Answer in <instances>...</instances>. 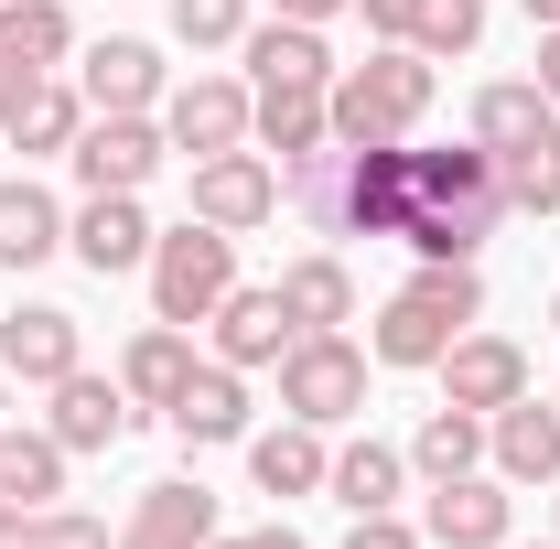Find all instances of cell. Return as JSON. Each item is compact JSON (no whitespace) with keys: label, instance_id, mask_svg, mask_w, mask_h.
<instances>
[{"label":"cell","instance_id":"6da1fadb","mask_svg":"<svg viewBox=\"0 0 560 549\" xmlns=\"http://www.w3.org/2000/svg\"><path fill=\"white\" fill-rule=\"evenodd\" d=\"M280 195L324 237H399V215H410V151L399 140H335V151L291 162Z\"/></svg>","mask_w":560,"mask_h":549},{"label":"cell","instance_id":"7a4b0ae2","mask_svg":"<svg viewBox=\"0 0 560 549\" xmlns=\"http://www.w3.org/2000/svg\"><path fill=\"white\" fill-rule=\"evenodd\" d=\"M495 226H506V184H495V151H410V215H399V237H410L420 259H475Z\"/></svg>","mask_w":560,"mask_h":549},{"label":"cell","instance_id":"3957f363","mask_svg":"<svg viewBox=\"0 0 560 549\" xmlns=\"http://www.w3.org/2000/svg\"><path fill=\"white\" fill-rule=\"evenodd\" d=\"M420 108H431V66H420V44H388V55H366L324 86V119L335 140H410Z\"/></svg>","mask_w":560,"mask_h":549},{"label":"cell","instance_id":"277c9868","mask_svg":"<svg viewBox=\"0 0 560 549\" xmlns=\"http://www.w3.org/2000/svg\"><path fill=\"white\" fill-rule=\"evenodd\" d=\"M226 291H237V237H226V226L184 215L173 237H151V313H162V324H184V335H195Z\"/></svg>","mask_w":560,"mask_h":549},{"label":"cell","instance_id":"5b68a950","mask_svg":"<svg viewBox=\"0 0 560 549\" xmlns=\"http://www.w3.org/2000/svg\"><path fill=\"white\" fill-rule=\"evenodd\" d=\"M280 410L313 420V431L355 420V410H366V344H346V335H291V355H280Z\"/></svg>","mask_w":560,"mask_h":549},{"label":"cell","instance_id":"8992f818","mask_svg":"<svg viewBox=\"0 0 560 549\" xmlns=\"http://www.w3.org/2000/svg\"><path fill=\"white\" fill-rule=\"evenodd\" d=\"M66 162H75V184H86V195H140V184L162 173V130H151L140 108H119V119H86Z\"/></svg>","mask_w":560,"mask_h":549},{"label":"cell","instance_id":"52a82bcc","mask_svg":"<svg viewBox=\"0 0 560 549\" xmlns=\"http://www.w3.org/2000/svg\"><path fill=\"white\" fill-rule=\"evenodd\" d=\"M442 399L453 410H506V399H528V355L506 335H453V355H442Z\"/></svg>","mask_w":560,"mask_h":549},{"label":"cell","instance_id":"ba28073f","mask_svg":"<svg viewBox=\"0 0 560 549\" xmlns=\"http://www.w3.org/2000/svg\"><path fill=\"white\" fill-rule=\"evenodd\" d=\"M248 119H259V97H248L237 75H195V86L173 97V119H162V140L206 162V151H237V140H248Z\"/></svg>","mask_w":560,"mask_h":549},{"label":"cell","instance_id":"9c48e42d","mask_svg":"<svg viewBox=\"0 0 560 549\" xmlns=\"http://www.w3.org/2000/svg\"><path fill=\"white\" fill-rule=\"evenodd\" d=\"M270 206H280V173L259 151H206V162H195V215H206V226L237 237V226H259Z\"/></svg>","mask_w":560,"mask_h":549},{"label":"cell","instance_id":"30bf717a","mask_svg":"<svg viewBox=\"0 0 560 549\" xmlns=\"http://www.w3.org/2000/svg\"><path fill=\"white\" fill-rule=\"evenodd\" d=\"M506 528H517V495H506L495 475L431 484V539H442V549H506Z\"/></svg>","mask_w":560,"mask_h":549},{"label":"cell","instance_id":"8fae6325","mask_svg":"<svg viewBox=\"0 0 560 549\" xmlns=\"http://www.w3.org/2000/svg\"><path fill=\"white\" fill-rule=\"evenodd\" d=\"M486 453L506 484H550L560 475V399L539 410V399H506V410H486Z\"/></svg>","mask_w":560,"mask_h":549},{"label":"cell","instance_id":"7c38bea8","mask_svg":"<svg viewBox=\"0 0 560 549\" xmlns=\"http://www.w3.org/2000/svg\"><path fill=\"white\" fill-rule=\"evenodd\" d=\"M75 355H86V335H75V313H55V302H22V313L0 324V366L33 377V388L75 377Z\"/></svg>","mask_w":560,"mask_h":549},{"label":"cell","instance_id":"4fadbf2b","mask_svg":"<svg viewBox=\"0 0 560 549\" xmlns=\"http://www.w3.org/2000/svg\"><path fill=\"white\" fill-rule=\"evenodd\" d=\"M55 442L66 453H119L130 442V388L119 377H86V366L55 377Z\"/></svg>","mask_w":560,"mask_h":549},{"label":"cell","instance_id":"5bb4252c","mask_svg":"<svg viewBox=\"0 0 560 549\" xmlns=\"http://www.w3.org/2000/svg\"><path fill=\"white\" fill-rule=\"evenodd\" d=\"M206 324H215V355H226V366H280L291 335H302V324L280 313V280H270V291H226Z\"/></svg>","mask_w":560,"mask_h":549},{"label":"cell","instance_id":"9a60e30c","mask_svg":"<svg viewBox=\"0 0 560 549\" xmlns=\"http://www.w3.org/2000/svg\"><path fill=\"white\" fill-rule=\"evenodd\" d=\"M215 539V495L206 484H140V506H130V528H119V549H206Z\"/></svg>","mask_w":560,"mask_h":549},{"label":"cell","instance_id":"2e32d148","mask_svg":"<svg viewBox=\"0 0 560 549\" xmlns=\"http://www.w3.org/2000/svg\"><path fill=\"white\" fill-rule=\"evenodd\" d=\"M66 248L86 259V270H140L151 259V215H140V195H86V215L66 226Z\"/></svg>","mask_w":560,"mask_h":549},{"label":"cell","instance_id":"e0dca14e","mask_svg":"<svg viewBox=\"0 0 560 549\" xmlns=\"http://www.w3.org/2000/svg\"><path fill=\"white\" fill-rule=\"evenodd\" d=\"M55 248H66V206H55L33 173H11V184H0V270H44Z\"/></svg>","mask_w":560,"mask_h":549},{"label":"cell","instance_id":"ac0fdd59","mask_svg":"<svg viewBox=\"0 0 560 549\" xmlns=\"http://www.w3.org/2000/svg\"><path fill=\"white\" fill-rule=\"evenodd\" d=\"M453 335H464L453 313H431L420 291H388V313H377L366 355H377V366H442V355H453Z\"/></svg>","mask_w":560,"mask_h":549},{"label":"cell","instance_id":"d6986e66","mask_svg":"<svg viewBox=\"0 0 560 549\" xmlns=\"http://www.w3.org/2000/svg\"><path fill=\"white\" fill-rule=\"evenodd\" d=\"M75 97H86L97 119H119V108H151V97H162V55L119 33V44H97V55H86V86H75Z\"/></svg>","mask_w":560,"mask_h":549},{"label":"cell","instance_id":"ffe728a7","mask_svg":"<svg viewBox=\"0 0 560 549\" xmlns=\"http://www.w3.org/2000/svg\"><path fill=\"white\" fill-rule=\"evenodd\" d=\"M237 44H248V75H259V86H335V55H324L313 22H259V33H237Z\"/></svg>","mask_w":560,"mask_h":549},{"label":"cell","instance_id":"44dd1931","mask_svg":"<svg viewBox=\"0 0 560 549\" xmlns=\"http://www.w3.org/2000/svg\"><path fill=\"white\" fill-rule=\"evenodd\" d=\"M173 431H184V442H237V431H248V388H237V366H226V355L195 366V377L173 388Z\"/></svg>","mask_w":560,"mask_h":549},{"label":"cell","instance_id":"7402d4cb","mask_svg":"<svg viewBox=\"0 0 560 549\" xmlns=\"http://www.w3.org/2000/svg\"><path fill=\"white\" fill-rule=\"evenodd\" d=\"M475 140H486L495 162H506V151H539V140H560V108L539 97V75H528V86H486V97H475Z\"/></svg>","mask_w":560,"mask_h":549},{"label":"cell","instance_id":"603a6c76","mask_svg":"<svg viewBox=\"0 0 560 549\" xmlns=\"http://www.w3.org/2000/svg\"><path fill=\"white\" fill-rule=\"evenodd\" d=\"M248 130L280 151V173H291V162H313V151L335 140V119H324V86H259V119H248Z\"/></svg>","mask_w":560,"mask_h":549},{"label":"cell","instance_id":"cb8c5ba5","mask_svg":"<svg viewBox=\"0 0 560 549\" xmlns=\"http://www.w3.org/2000/svg\"><path fill=\"white\" fill-rule=\"evenodd\" d=\"M248 475H259V495H313V484L335 475V453L313 442V420H291V431H259L248 442Z\"/></svg>","mask_w":560,"mask_h":549},{"label":"cell","instance_id":"d4e9b609","mask_svg":"<svg viewBox=\"0 0 560 549\" xmlns=\"http://www.w3.org/2000/svg\"><path fill=\"white\" fill-rule=\"evenodd\" d=\"M280 313L302 324V335H335L355 313V280H346V259H291L280 270Z\"/></svg>","mask_w":560,"mask_h":549},{"label":"cell","instance_id":"484cf974","mask_svg":"<svg viewBox=\"0 0 560 549\" xmlns=\"http://www.w3.org/2000/svg\"><path fill=\"white\" fill-rule=\"evenodd\" d=\"M195 377V344H184V324H151V335L130 344V366H119V388H130L140 410H173V388Z\"/></svg>","mask_w":560,"mask_h":549},{"label":"cell","instance_id":"4316f807","mask_svg":"<svg viewBox=\"0 0 560 549\" xmlns=\"http://www.w3.org/2000/svg\"><path fill=\"white\" fill-rule=\"evenodd\" d=\"M410 464L431 484H453V475H475V464H486V420L475 410H453V399H442V410L420 420V442H410Z\"/></svg>","mask_w":560,"mask_h":549},{"label":"cell","instance_id":"83f0119b","mask_svg":"<svg viewBox=\"0 0 560 549\" xmlns=\"http://www.w3.org/2000/svg\"><path fill=\"white\" fill-rule=\"evenodd\" d=\"M399 475H410V453H388V442H346L324 484H335V506H355V517H377V506L399 495Z\"/></svg>","mask_w":560,"mask_h":549},{"label":"cell","instance_id":"f1b7e54d","mask_svg":"<svg viewBox=\"0 0 560 549\" xmlns=\"http://www.w3.org/2000/svg\"><path fill=\"white\" fill-rule=\"evenodd\" d=\"M66 484V442L55 431H0V495L11 506H44Z\"/></svg>","mask_w":560,"mask_h":549},{"label":"cell","instance_id":"f546056e","mask_svg":"<svg viewBox=\"0 0 560 549\" xmlns=\"http://www.w3.org/2000/svg\"><path fill=\"white\" fill-rule=\"evenodd\" d=\"M75 130H86V97L44 75V86L22 97V119H11V151H75Z\"/></svg>","mask_w":560,"mask_h":549},{"label":"cell","instance_id":"4dcf8cb0","mask_svg":"<svg viewBox=\"0 0 560 549\" xmlns=\"http://www.w3.org/2000/svg\"><path fill=\"white\" fill-rule=\"evenodd\" d=\"M0 44H11V55H33V66L55 75V55H75L66 0H0Z\"/></svg>","mask_w":560,"mask_h":549},{"label":"cell","instance_id":"1f68e13d","mask_svg":"<svg viewBox=\"0 0 560 549\" xmlns=\"http://www.w3.org/2000/svg\"><path fill=\"white\" fill-rule=\"evenodd\" d=\"M495 184H506V215H560V140L506 151V162H495Z\"/></svg>","mask_w":560,"mask_h":549},{"label":"cell","instance_id":"d6a6232c","mask_svg":"<svg viewBox=\"0 0 560 549\" xmlns=\"http://www.w3.org/2000/svg\"><path fill=\"white\" fill-rule=\"evenodd\" d=\"M475 33H486V0H420V22H410L420 55H475Z\"/></svg>","mask_w":560,"mask_h":549},{"label":"cell","instance_id":"836d02e7","mask_svg":"<svg viewBox=\"0 0 560 549\" xmlns=\"http://www.w3.org/2000/svg\"><path fill=\"white\" fill-rule=\"evenodd\" d=\"M173 33L206 55V44H237L248 33V0H173Z\"/></svg>","mask_w":560,"mask_h":549},{"label":"cell","instance_id":"e575fe53","mask_svg":"<svg viewBox=\"0 0 560 549\" xmlns=\"http://www.w3.org/2000/svg\"><path fill=\"white\" fill-rule=\"evenodd\" d=\"M33 549H119V539H108V517H86V506H44V517H33Z\"/></svg>","mask_w":560,"mask_h":549},{"label":"cell","instance_id":"d590c367","mask_svg":"<svg viewBox=\"0 0 560 549\" xmlns=\"http://www.w3.org/2000/svg\"><path fill=\"white\" fill-rule=\"evenodd\" d=\"M33 86H44V66H33V55H11V44H0V130H11V119H22V97H33Z\"/></svg>","mask_w":560,"mask_h":549},{"label":"cell","instance_id":"8d00e7d4","mask_svg":"<svg viewBox=\"0 0 560 549\" xmlns=\"http://www.w3.org/2000/svg\"><path fill=\"white\" fill-rule=\"evenodd\" d=\"M346 549H420V528H399V517L377 506V517H355V528H346Z\"/></svg>","mask_w":560,"mask_h":549},{"label":"cell","instance_id":"74e56055","mask_svg":"<svg viewBox=\"0 0 560 549\" xmlns=\"http://www.w3.org/2000/svg\"><path fill=\"white\" fill-rule=\"evenodd\" d=\"M355 11H366L377 44H410V22H420V0H355Z\"/></svg>","mask_w":560,"mask_h":549},{"label":"cell","instance_id":"f35d334b","mask_svg":"<svg viewBox=\"0 0 560 549\" xmlns=\"http://www.w3.org/2000/svg\"><path fill=\"white\" fill-rule=\"evenodd\" d=\"M33 517H44V506H11V495H0V549H33Z\"/></svg>","mask_w":560,"mask_h":549},{"label":"cell","instance_id":"ab89813d","mask_svg":"<svg viewBox=\"0 0 560 549\" xmlns=\"http://www.w3.org/2000/svg\"><path fill=\"white\" fill-rule=\"evenodd\" d=\"M539 97H550V108H560V22H550V33H539Z\"/></svg>","mask_w":560,"mask_h":549},{"label":"cell","instance_id":"60d3db41","mask_svg":"<svg viewBox=\"0 0 560 549\" xmlns=\"http://www.w3.org/2000/svg\"><path fill=\"white\" fill-rule=\"evenodd\" d=\"M206 549H302L291 528H237V539H206Z\"/></svg>","mask_w":560,"mask_h":549},{"label":"cell","instance_id":"b9f144b4","mask_svg":"<svg viewBox=\"0 0 560 549\" xmlns=\"http://www.w3.org/2000/svg\"><path fill=\"white\" fill-rule=\"evenodd\" d=\"M335 11H346V0H280V22H313V33H324Z\"/></svg>","mask_w":560,"mask_h":549},{"label":"cell","instance_id":"7bdbcfd3","mask_svg":"<svg viewBox=\"0 0 560 549\" xmlns=\"http://www.w3.org/2000/svg\"><path fill=\"white\" fill-rule=\"evenodd\" d=\"M528 22H539V33H550V22H560V0H528Z\"/></svg>","mask_w":560,"mask_h":549},{"label":"cell","instance_id":"ee69618b","mask_svg":"<svg viewBox=\"0 0 560 549\" xmlns=\"http://www.w3.org/2000/svg\"><path fill=\"white\" fill-rule=\"evenodd\" d=\"M550 313H560V302H550Z\"/></svg>","mask_w":560,"mask_h":549},{"label":"cell","instance_id":"f6af8a7d","mask_svg":"<svg viewBox=\"0 0 560 549\" xmlns=\"http://www.w3.org/2000/svg\"><path fill=\"white\" fill-rule=\"evenodd\" d=\"M550 549H560V539H550Z\"/></svg>","mask_w":560,"mask_h":549}]
</instances>
